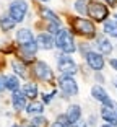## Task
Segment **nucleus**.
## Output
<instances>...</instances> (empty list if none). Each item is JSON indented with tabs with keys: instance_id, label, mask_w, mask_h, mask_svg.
I'll use <instances>...</instances> for the list:
<instances>
[{
	"instance_id": "32",
	"label": "nucleus",
	"mask_w": 117,
	"mask_h": 127,
	"mask_svg": "<svg viewBox=\"0 0 117 127\" xmlns=\"http://www.w3.org/2000/svg\"><path fill=\"white\" fill-rule=\"evenodd\" d=\"M101 127H114V126H111V124H102Z\"/></svg>"
},
{
	"instance_id": "35",
	"label": "nucleus",
	"mask_w": 117,
	"mask_h": 127,
	"mask_svg": "<svg viewBox=\"0 0 117 127\" xmlns=\"http://www.w3.org/2000/svg\"><path fill=\"white\" fill-rule=\"evenodd\" d=\"M24 127H33V126H31V124H28V126H24Z\"/></svg>"
},
{
	"instance_id": "2",
	"label": "nucleus",
	"mask_w": 117,
	"mask_h": 127,
	"mask_svg": "<svg viewBox=\"0 0 117 127\" xmlns=\"http://www.w3.org/2000/svg\"><path fill=\"white\" fill-rule=\"evenodd\" d=\"M55 47H59V51H62V54H73L76 51V44H75V37L68 30H64L62 28L59 33L55 34Z\"/></svg>"
},
{
	"instance_id": "37",
	"label": "nucleus",
	"mask_w": 117,
	"mask_h": 127,
	"mask_svg": "<svg viewBox=\"0 0 117 127\" xmlns=\"http://www.w3.org/2000/svg\"><path fill=\"white\" fill-rule=\"evenodd\" d=\"M114 18H116V21H117V15H116V16H114Z\"/></svg>"
},
{
	"instance_id": "6",
	"label": "nucleus",
	"mask_w": 117,
	"mask_h": 127,
	"mask_svg": "<svg viewBox=\"0 0 117 127\" xmlns=\"http://www.w3.org/2000/svg\"><path fill=\"white\" fill-rule=\"evenodd\" d=\"M59 86H60L64 96L67 98H72L78 95V83L73 77H68V75H60L59 78Z\"/></svg>"
},
{
	"instance_id": "26",
	"label": "nucleus",
	"mask_w": 117,
	"mask_h": 127,
	"mask_svg": "<svg viewBox=\"0 0 117 127\" xmlns=\"http://www.w3.org/2000/svg\"><path fill=\"white\" fill-rule=\"evenodd\" d=\"M52 96H55V90L49 95H42V103H44V104H49L50 101H52Z\"/></svg>"
},
{
	"instance_id": "10",
	"label": "nucleus",
	"mask_w": 117,
	"mask_h": 127,
	"mask_svg": "<svg viewBox=\"0 0 117 127\" xmlns=\"http://www.w3.org/2000/svg\"><path fill=\"white\" fill-rule=\"evenodd\" d=\"M34 75H36L41 82H52L54 80L52 68H50L44 60H38V62L34 64Z\"/></svg>"
},
{
	"instance_id": "1",
	"label": "nucleus",
	"mask_w": 117,
	"mask_h": 127,
	"mask_svg": "<svg viewBox=\"0 0 117 127\" xmlns=\"http://www.w3.org/2000/svg\"><path fill=\"white\" fill-rule=\"evenodd\" d=\"M16 42H18L20 52L24 57V60H33V57L38 52V44H36V37L29 28H20L16 31Z\"/></svg>"
},
{
	"instance_id": "9",
	"label": "nucleus",
	"mask_w": 117,
	"mask_h": 127,
	"mask_svg": "<svg viewBox=\"0 0 117 127\" xmlns=\"http://www.w3.org/2000/svg\"><path fill=\"white\" fill-rule=\"evenodd\" d=\"M85 60H86L88 67L93 68L94 72H101L102 68H104V65H106L104 56H101V54L96 52V51H88V52L85 54Z\"/></svg>"
},
{
	"instance_id": "4",
	"label": "nucleus",
	"mask_w": 117,
	"mask_h": 127,
	"mask_svg": "<svg viewBox=\"0 0 117 127\" xmlns=\"http://www.w3.org/2000/svg\"><path fill=\"white\" fill-rule=\"evenodd\" d=\"M57 68L62 75H68V77H73V75L78 72V65L76 62L67 54H60L59 59H57Z\"/></svg>"
},
{
	"instance_id": "24",
	"label": "nucleus",
	"mask_w": 117,
	"mask_h": 127,
	"mask_svg": "<svg viewBox=\"0 0 117 127\" xmlns=\"http://www.w3.org/2000/svg\"><path fill=\"white\" fill-rule=\"evenodd\" d=\"M46 122H47V119H46L44 116H34L33 119H31L29 124H31L33 127H44Z\"/></svg>"
},
{
	"instance_id": "20",
	"label": "nucleus",
	"mask_w": 117,
	"mask_h": 127,
	"mask_svg": "<svg viewBox=\"0 0 117 127\" xmlns=\"http://www.w3.org/2000/svg\"><path fill=\"white\" fill-rule=\"evenodd\" d=\"M11 68H13V75H16V77H21V78H24L26 77V65H24V62H21V60L15 59L11 60Z\"/></svg>"
},
{
	"instance_id": "30",
	"label": "nucleus",
	"mask_w": 117,
	"mask_h": 127,
	"mask_svg": "<svg viewBox=\"0 0 117 127\" xmlns=\"http://www.w3.org/2000/svg\"><path fill=\"white\" fill-rule=\"evenodd\" d=\"M106 3L111 5V7H116V5H117V0H106Z\"/></svg>"
},
{
	"instance_id": "14",
	"label": "nucleus",
	"mask_w": 117,
	"mask_h": 127,
	"mask_svg": "<svg viewBox=\"0 0 117 127\" xmlns=\"http://www.w3.org/2000/svg\"><path fill=\"white\" fill-rule=\"evenodd\" d=\"M91 96L94 98L96 101H99L101 104H107L111 101V98H109V95H107V91L102 88L101 85H94L93 88H91Z\"/></svg>"
},
{
	"instance_id": "28",
	"label": "nucleus",
	"mask_w": 117,
	"mask_h": 127,
	"mask_svg": "<svg viewBox=\"0 0 117 127\" xmlns=\"http://www.w3.org/2000/svg\"><path fill=\"white\" fill-rule=\"evenodd\" d=\"M72 127H88V124L85 122V121H81L80 119L78 122H75V124H72Z\"/></svg>"
},
{
	"instance_id": "18",
	"label": "nucleus",
	"mask_w": 117,
	"mask_h": 127,
	"mask_svg": "<svg viewBox=\"0 0 117 127\" xmlns=\"http://www.w3.org/2000/svg\"><path fill=\"white\" fill-rule=\"evenodd\" d=\"M15 26H16V21L13 18H10L8 13H3L0 16V30L3 33H10L11 30H15Z\"/></svg>"
},
{
	"instance_id": "36",
	"label": "nucleus",
	"mask_w": 117,
	"mask_h": 127,
	"mask_svg": "<svg viewBox=\"0 0 117 127\" xmlns=\"http://www.w3.org/2000/svg\"><path fill=\"white\" fill-rule=\"evenodd\" d=\"M41 2H49V0H41Z\"/></svg>"
},
{
	"instance_id": "15",
	"label": "nucleus",
	"mask_w": 117,
	"mask_h": 127,
	"mask_svg": "<svg viewBox=\"0 0 117 127\" xmlns=\"http://www.w3.org/2000/svg\"><path fill=\"white\" fill-rule=\"evenodd\" d=\"M20 90H21V93L24 95L26 98H29V99H33V101L38 98V93H39L38 83H34V82H26Z\"/></svg>"
},
{
	"instance_id": "27",
	"label": "nucleus",
	"mask_w": 117,
	"mask_h": 127,
	"mask_svg": "<svg viewBox=\"0 0 117 127\" xmlns=\"http://www.w3.org/2000/svg\"><path fill=\"white\" fill-rule=\"evenodd\" d=\"M3 91H7V88H5V75H0V95Z\"/></svg>"
},
{
	"instance_id": "12",
	"label": "nucleus",
	"mask_w": 117,
	"mask_h": 127,
	"mask_svg": "<svg viewBox=\"0 0 117 127\" xmlns=\"http://www.w3.org/2000/svg\"><path fill=\"white\" fill-rule=\"evenodd\" d=\"M36 44H38V49H46V51H49V49H54L55 39H54V36L49 34V33H41L38 37H36Z\"/></svg>"
},
{
	"instance_id": "7",
	"label": "nucleus",
	"mask_w": 117,
	"mask_h": 127,
	"mask_svg": "<svg viewBox=\"0 0 117 127\" xmlns=\"http://www.w3.org/2000/svg\"><path fill=\"white\" fill-rule=\"evenodd\" d=\"M73 30L78 31V33L83 34V36H90V37L96 36L94 23L91 21V20H86V18H75L73 20Z\"/></svg>"
},
{
	"instance_id": "29",
	"label": "nucleus",
	"mask_w": 117,
	"mask_h": 127,
	"mask_svg": "<svg viewBox=\"0 0 117 127\" xmlns=\"http://www.w3.org/2000/svg\"><path fill=\"white\" fill-rule=\"evenodd\" d=\"M109 64H111V67H112L114 70L117 72V59H111V60H109Z\"/></svg>"
},
{
	"instance_id": "17",
	"label": "nucleus",
	"mask_w": 117,
	"mask_h": 127,
	"mask_svg": "<svg viewBox=\"0 0 117 127\" xmlns=\"http://www.w3.org/2000/svg\"><path fill=\"white\" fill-rule=\"evenodd\" d=\"M26 114L28 116H41L42 112H44V103H41V101H31L29 104H26Z\"/></svg>"
},
{
	"instance_id": "16",
	"label": "nucleus",
	"mask_w": 117,
	"mask_h": 127,
	"mask_svg": "<svg viewBox=\"0 0 117 127\" xmlns=\"http://www.w3.org/2000/svg\"><path fill=\"white\" fill-rule=\"evenodd\" d=\"M96 47H98L101 56H109V54L112 52V49H114L112 44H111V41L104 36H99L98 39H96Z\"/></svg>"
},
{
	"instance_id": "22",
	"label": "nucleus",
	"mask_w": 117,
	"mask_h": 127,
	"mask_svg": "<svg viewBox=\"0 0 117 127\" xmlns=\"http://www.w3.org/2000/svg\"><path fill=\"white\" fill-rule=\"evenodd\" d=\"M41 16H42V18H46L49 23H60V20L57 18V15L50 10V8H47V7H42L41 8Z\"/></svg>"
},
{
	"instance_id": "8",
	"label": "nucleus",
	"mask_w": 117,
	"mask_h": 127,
	"mask_svg": "<svg viewBox=\"0 0 117 127\" xmlns=\"http://www.w3.org/2000/svg\"><path fill=\"white\" fill-rule=\"evenodd\" d=\"M101 117L102 121H106L107 124L111 126H117V103L111 99L107 104H102L101 106Z\"/></svg>"
},
{
	"instance_id": "34",
	"label": "nucleus",
	"mask_w": 117,
	"mask_h": 127,
	"mask_svg": "<svg viewBox=\"0 0 117 127\" xmlns=\"http://www.w3.org/2000/svg\"><path fill=\"white\" fill-rule=\"evenodd\" d=\"M11 127H23V126H18V124H13V126H11Z\"/></svg>"
},
{
	"instance_id": "31",
	"label": "nucleus",
	"mask_w": 117,
	"mask_h": 127,
	"mask_svg": "<svg viewBox=\"0 0 117 127\" xmlns=\"http://www.w3.org/2000/svg\"><path fill=\"white\" fill-rule=\"evenodd\" d=\"M50 127H65V126H62V124H59V122H54V124H50Z\"/></svg>"
},
{
	"instance_id": "23",
	"label": "nucleus",
	"mask_w": 117,
	"mask_h": 127,
	"mask_svg": "<svg viewBox=\"0 0 117 127\" xmlns=\"http://www.w3.org/2000/svg\"><path fill=\"white\" fill-rule=\"evenodd\" d=\"M73 10L80 15H88V2L86 0H76L73 3Z\"/></svg>"
},
{
	"instance_id": "25",
	"label": "nucleus",
	"mask_w": 117,
	"mask_h": 127,
	"mask_svg": "<svg viewBox=\"0 0 117 127\" xmlns=\"http://www.w3.org/2000/svg\"><path fill=\"white\" fill-rule=\"evenodd\" d=\"M55 122L62 124V126H65V127L70 126V124H68V121H67V116H65V114H60V116H57V121H55Z\"/></svg>"
},
{
	"instance_id": "19",
	"label": "nucleus",
	"mask_w": 117,
	"mask_h": 127,
	"mask_svg": "<svg viewBox=\"0 0 117 127\" xmlns=\"http://www.w3.org/2000/svg\"><path fill=\"white\" fill-rule=\"evenodd\" d=\"M5 88H7L8 91H18L20 88H21V83H20V78L16 77V75H5Z\"/></svg>"
},
{
	"instance_id": "5",
	"label": "nucleus",
	"mask_w": 117,
	"mask_h": 127,
	"mask_svg": "<svg viewBox=\"0 0 117 127\" xmlns=\"http://www.w3.org/2000/svg\"><path fill=\"white\" fill-rule=\"evenodd\" d=\"M88 15L94 21H106L107 15H109V10H107V7L104 3L91 0V2H88Z\"/></svg>"
},
{
	"instance_id": "33",
	"label": "nucleus",
	"mask_w": 117,
	"mask_h": 127,
	"mask_svg": "<svg viewBox=\"0 0 117 127\" xmlns=\"http://www.w3.org/2000/svg\"><path fill=\"white\" fill-rule=\"evenodd\" d=\"M114 85H116V88H117V78H114Z\"/></svg>"
},
{
	"instance_id": "3",
	"label": "nucleus",
	"mask_w": 117,
	"mask_h": 127,
	"mask_svg": "<svg viewBox=\"0 0 117 127\" xmlns=\"http://www.w3.org/2000/svg\"><path fill=\"white\" fill-rule=\"evenodd\" d=\"M7 13L10 15V18H13L16 21V25H18V23H21L23 20L26 18L28 2H24V0H13V2H10Z\"/></svg>"
},
{
	"instance_id": "21",
	"label": "nucleus",
	"mask_w": 117,
	"mask_h": 127,
	"mask_svg": "<svg viewBox=\"0 0 117 127\" xmlns=\"http://www.w3.org/2000/svg\"><path fill=\"white\" fill-rule=\"evenodd\" d=\"M104 34L111 37H117V21L116 20H106L104 21Z\"/></svg>"
},
{
	"instance_id": "13",
	"label": "nucleus",
	"mask_w": 117,
	"mask_h": 127,
	"mask_svg": "<svg viewBox=\"0 0 117 127\" xmlns=\"http://www.w3.org/2000/svg\"><path fill=\"white\" fill-rule=\"evenodd\" d=\"M65 116H67V121H68L70 126L75 124V122H78V121L81 119V106H80V104H70L67 108Z\"/></svg>"
},
{
	"instance_id": "11",
	"label": "nucleus",
	"mask_w": 117,
	"mask_h": 127,
	"mask_svg": "<svg viewBox=\"0 0 117 127\" xmlns=\"http://www.w3.org/2000/svg\"><path fill=\"white\" fill-rule=\"evenodd\" d=\"M26 101H28V98L21 93V90L13 91V93H11V106H13V109H15L16 112L24 111V109H26V104H28Z\"/></svg>"
}]
</instances>
